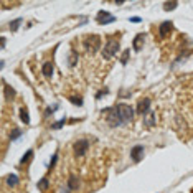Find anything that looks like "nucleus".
Returning <instances> with one entry per match:
<instances>
[{
    "mask_svg": "<svg viewBox=\"0 0 193 193\" xmlns=\"http://www.w3.org/2000/svg\"><path fill=\"white\" fill-rule=\"evenodd\" d=\"M20 119H22L25 124H30V117H28V111L25 109V107H22L20 109Z\"/></svg>",
    "mask_w": 193,
    "mask_h": 193,
    "instance_id": "nucleus-13",
    "label": "nucleus"
},
{
    "mask_svg": "<svg viewBox=\"0 0 193 193\" xmlns=\"http://www.w3.org/2000/svg\"><path fill=\"white\" fill-rule=\"evenodd\" d=\"M7 183H8L10 187H15V185L18 183V177H17V175H12V173H10L8 177H7Z\"/></svg>",
    "mask_w": 193,
    "mask_h": 193,
    "instance_id": "nucleus-14",
    "label": "nucleus"
},
{
    "mask_svg": "<svg viewBox=\"0 0 193 193\" xmlns=\"http://www.w3.org/2000/svg\"><path fill=\"white\" fill-rule=\"evenodd\" d=\"M131 157H132L134 162H140L142 157H144V147L142 145H135L134 149L131 150Z\"/></svg>",
    "mask_w": 193,
    "mask_h": 193,
    "instance_id": "nucleus-7",
    "label": "nucleus"
},
{
    "mask_svg": "<svg viewBox=\"0 0 193 193\" xmlns=\"http://www.w3.org/2000/svg\"><path fill=\"white\" fill-rule=\"evenodd\" d=\"M53 63H50V61H48V63H45V65H43V74L45 76H46V78H51V74H53Z\"/></svg>",
    "mask_w": 193,
    "mask_h": 193,
    "instance_id": "nucleus-10",
    "label": "nucleus"
},
{
    "mask_svg": "<svg viewBox=\"0 0 193 193\" xmlns=\"http://www.w3.org/2000/svg\"><path fill=\"white\" fill-rule=\"evenodd\" d=\"M150 109V99L149 97H145V99H140L139 101V104H137V112L140 115H144V114H147Z\"/></svg>",
    "mask_w": 193,
    "mask_h": 193,
    "instance_id": "nucleus-6",
    "label": "nucleus"
},
{
    "mask_svg": "<svg viewBox=\"0 0 193 193\" xmlns=\"http://www.w3.org/2000/svg\"><path fill=\"white\" fill-rule=\"evenodd\" d=\"M96 20H97V23H101V25H107V23L115 22V17L111 15L109 12H99L97 17H96Z\"/></svg>",
    "mask_w": 193,
    "mask_h": 193,
    "instance_id": "nucleus-5",
    "label": "nucleus"
},
{
    "mask_svg": "<svg viewBox=\"0 0 193 193\" xmlns=\"http://www.w3.org/2000/svg\"><path fill=\"white\" fill-rule=\"evenodd\" d=\"M68 187L69 190H76V188L79 187V177H76V175H71L68 180Z\"/></svg>",
    "mask_w": 193,
    "mask_h": 193,
    "instance_id": "nucleus-9",
    "label": "nucleus"
},
{
    "mask_svg": "<svg viewBox=\"0 0 193 193\" xmlns=\"http://www.w3.org/2000/svg\"><path fill=\"white\" fill-rule=\"evenodd\" d=\"M103 94H107V89H103V91H101V93H97V97H101V96H103Z\"/></svg>",
    "mask_w": 193,
    "mask_h": 193,
    "instance_id": "nucleus-26",
    "label": "nucleus"
},
{
    "mask_svg": "<svg viewBox=\"0 0 193 193\" xmlns=\"http://www.w3.org/2000/svg\"><path fill=\"white\" fill-rule=\"evenodd\" d=\"M172 31V22H163L162 25L159 27V35L160 38H165L168 33Z\"/></svg>",
    "mask_w": 193,
    "mask_h": 193,
    "instance_id": "nucleus-8",
    "label": "nucleus"
},
{
    "mask_svg": "<svg viewBox=\"0 0 193 193\" xmlns=\"http://www.w3.org/2000/svg\"><path fill=\"white\" fill-rule=\"evenodd\" d=\"M127 56H129V51H125V53L122 55V63H125V61H127Z\"/></svg>",
    "mask_w": 193,
    "mask_h": 193,
    "instance_id": "nucleus-24",
    "label": "nucleus"
},
{
    "mask_svg": "<svg viewBox=\"0 0 193 193\" xmlns=\"http://www.w3.org/2000/svg\"><path fill=\"white\" fill-rule=\"evenodd\" d=\"M87 149H89V142L87 140H78V142L74 144V155L76 157H83L84 153L87 152Z\"/></svg>",
    "mask_w": 193,
    "mask_h": 193,
    "instance_id": "nucleus-4",
    "label": "nucleus"
},
{
    "mask_svg": "<svg viewBox=\"0 0 193 193\" xmlns=\"http://www.w3.org/2000/svg\"><path fill=\"white\" fill-rule=\"evenodd\" d=\"M117 51H119V41L117 40H109L106 43V46H104V50H103L104 59H111Z\"/></svg>",
    "mask_w": 193,
    "mask_h": 193,
    "instance_id": "nucleus-2",
    "label": "nucleus"
},
{
    "mask_svg": "<svg viewBox=\"0 0 193 193\" xmlns=\"http://www.w3.org/2000/svg\"><path fill=\"white\" fill-rule=\"evenodd\" d=\"M99 45H101V40H99V36H96V35L87 36L86 41H84V46L87 48V51H89V53H94V51L99 50Z\"/></svg>",
    "mask_w": 193,
    "mask_h": 193,
    "instance_id": "nucleus-3",
    "label": "nucleus"
},
{
    "mask_svg": "<svg viewBox=\"0 0 193 193\" xmlns=\"http://www.w3.org/2000/svg\"><path fill=\"white\" fill-rule=\"evenodd\" d=\"M69 101H71L73 104H76V106H83V99H81V97L71 96V97H69Z\"/></svg>",
    "mask_w": 193,
    "mask_h": 193,
    "instance_id": "nucleus-19",
    "label": "nucleus"
},
{
    "mask_svg": "<svg viewBox=\"0 0 193 193\" xmlns=\"http://www.w3.org/2000/svg\"><path fill=\"white\" fill-rule=\"evenodd\" d=\"M131 22L137 23V22H140V18H139V17H132V18H131Z\"/></svg>",
    "mask_w": 193,
    "mask_h": 193,
    "instance_id": "nucleus-25",
    "label": "nucleus"
},
{
    "mask_svg": "<svg viewBox=\"0 0 193 193\" xmlns=\"http://www.w3.org/2000/svg\"><path fill=\"white\" fill-rule=\"evenodd\" d=\"M20 23H22V18H17V20H13V22L10 23V30H12V31H15L17 28H18V25H20Z\"/></svg>",
    "mask_w": 193,
    "mask_h": 193,
    "instance_id": "nucleus-18",
    "label": "nucleus"
},
{
    "mask_svg": "<svg viewBox=\"0 0 193 193\" xmlns=\"http://www.w3.org/2000/svg\"><path fill=\"white\" fill-rule=\"evenodd\" d=\"M76 61H78V53H76V51H71V56H69V66H74Z\"/></svg>",
    "mask_w": 193,
    "mask_h": 193,
    "instance_id": "nucleus-17",
    "label": "nucleus"
},
{
    "mask_svg": "<svg viewBox=\"0 0 193 193\" xmlns=\"http://www.w3.org/2000/svg\"><path fill=\"white\" fill-rule=\"evenodd\" d=\"M142 41H144V35H137L134 40V50L135 51H140V48H142Z\"/></svg>",
    "mask_w": 193,
    "mask_h": 193,
    "instance_id": "nucleus-11",
    "label": "nucleus"
},
{
    "mask_svg": "<svg viewBox=\"0 0 193 193\" xmlns=\"http://www.w3.org/2000/svg\"><path fill=\"white\" fill-rule=\"evenodd\" d=\"M33 155V150H28V152L25 153V155H23V159H22V163H25V162H28V160H30V157Z\"/></svg>",
    "mask_w": 193,
    "mask_h": 193,
    "instance_id": "nucleus-21",
    "label": "nucleus"
},
{
    "mask_svg": "<svg viewBox=\"0 0 193 193\" xmlns=\"http://www.w3.org/2000/svg\"><path fill=\"white\" fill-rule=\"evenodd\" d=\"M56 160H58V155H53V159H51V162H50V168H53V167H55Z\"/></svg>",
    "mask_w": 193,
    "mask_h": 193,
    "instance_id": "nucleus-23",
    "label": "nucleus"
},
{
    "mask_svg": "<svg viewBox=\"0 0 193 193\" xmlns=\"http://www.w3.org/2000/svg\"><path fill=\"white\" fill-rule=\"evenodd\" d=\"M20 134H22V131H18V129H15V131H13V134H10V139H17V137H18V135Z\"/></svg>",
    "mask_w": 193,
    "mask_h": 193,
    "instance_id": "nucleus-22",
    "label": "nucleus"
},
{
    "mask_svg": "<svg viewBox=\"0 0 193 193\" xmlns=\"http://www.w3.org/2000/svg\"><path fill=\"white\" fill-rule=\"evenodd\" d=\"M38 188H40L41 191H45V190L48 188V178H46V177H45V178H41V180L38 182Z\"/></svg>",
    "mask_w": 193,
    "mask_h": 193,
    "instance_id": "nucleus-16",
    "label": "nucleus"
},
{
    "mask_svg": "<svg viewBox=\"0 0 193 193\" xmlns=\"http://www.w3.org/2000/svg\"><path fill=\"white\" fill-rule=\"evenodd\" d=\"M3 86H5V96H7V99H13V97H15V89H13V87H10V86H7L5 83H3Z\"/></svg>",
    "mask_w": 193,
    "mask_h": 193,
    "instance_id": "nucleus-12",
    "label": "nucleus"
},
{
    "mask_svg": "<svg viewBox=\"0 0 193 193\" xmlns=\"http://www.w3.org/2000/svg\"><path fill=\"white\" fill-rule=\"evenodd\" d=\"M115 109H117V114H119V117H121L122 124L132 121V117H134V109H132L131 106H127V104H117Z\"/></svg>",
    "mask_w": 193,
    "mask_h": 193,
    "instance_id": "nucleus-1",
    "label": "nucleus"
},
{
    "mask_svg": "<svg viewBox=\"0 0 193 193\" xmlns=\"http://www.w3.org/2000/svg\"><path fill=\"white\" fill-rule=\"evenodd\" d=\"M177 7H178L177 2H165V3H163V10H165V12H168V10H173V8H177Z\"/></svg>",
    "mask_w": 193,
    "mask_h": 193,
    "instance_id": "nucleus-15",
    "label": "nucleus"
},
{
    "mask_svg": "<svg viewBox=\"0 0 193 193\" xmlns=\"http://www.w3.org/2000/svg\"><path fill=\"white\" fill-rule=\"evenodd\" d=\"M65 122H66V119H61V121L55 122V124L51 125V129H59V127H63V125H65Z\"/></svg>",
    "mask_w": 193,
    "mask_h": 193,
    "instance_id": "nucleus-20",
    "label": "nucleus"
}]
</instances>
